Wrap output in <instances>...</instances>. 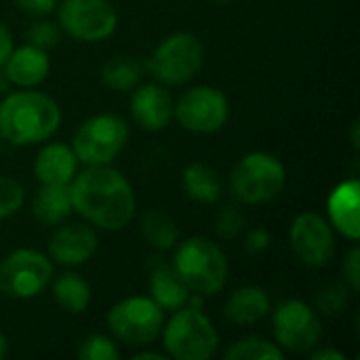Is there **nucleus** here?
<instances>
[{
	"label": "nucleus",
	"instance_id": "a878e982",
	"mask_svg": "<svg viewBox=\"0 0 360 360\" xmlns=\"http://www.w3.org/2000/svg\"><path fill=\"white\" fill-rule=\"evenodd\" d=\"M226 360H285V352L276 342H270L259 335H247L232 342L226 352Z\"/></svg>",
	"mask_w": 360,
	"mask_h": 360
},
{
	"label": "nucleus",
	"instance_id": "c756f323",
	"mask_svg": "<svg viewBox=\"0 0 360 360\" xmlns=\"http://www.w3.org/2000/svg\"><path fill=\"white\" fill-rule=\"evenodd\" d=\"M23 200H25L23 186L13 177L0 175V221L13 217L23 207Z\"/></svg>",
	"mask_w": 360,
	"mask_h": 360
},
{
	"label": "nucleus",
	"instance_id": "a211bd4d",
	"mask_svg": "<svg viewBox=\"0 0 360 360\" xmlns=\"http://www.w3.org/2000/svg\"><path fill=\"white\" fill-rule=\"evenodd\" d=\"M78 165L72 146L51 141L44 143L34 158V177L40 186H70L78 173Z\"/></svg>",
	"mask_w": 360,
	"mask_h": 360
},
{
	"label": "nucleus",
	"instance_id": "473e14b6",
	"mask_svg": "<svg viewBox=\"0 0 360 360\" xmlns=\"http://www.w3.org/2000/svg\"><path fill=\"white\" fill-rule=\"evenodd\" d=\"M270 243H272V234L266 228H253L245 234V251L253 257L266 253Z\"/></svg>",
	"mask_w": 360,
	"mask_h": 360
},
{
	"label": "nucleus",
	"instance_id": "b1692460",
	"mask_svg": "<svg viewBox=\"0 0 360 360\" xmlns=\"http://www.w3.org/2000/svg\"><path fill=\"white\" fill-rule=\"evenodd\" d=\"M53 283V297L68 314H82L91 306V285L76 272H63Z\"/></svg>",
	"mask_w": 360,
	"mask_h": 360
},
{
	"label": "nucleus",
	"instance_id": "72a5a7b5",
	"mask_svg": "<svg viewBox=\"0 0 360 360\" xmlns=\"http://www.w3.org/2000/svg\"><path fill=\"white\" fill-rule=\"evenodd\" d=\"M15 4L21 13L32 17H44L57 8V0H15Z\"/></svg>",
	"mask_w": 360,
	"mask_h": 360
},
{
	"label": "nucleus",
	"instance_id": "4c0bfd02",
	"mask_svg": "<svg viewBox=\"0 0 360 360\" xmlns=\"http://www.w3.org/2000/svg\"><path fill=\"white\" fill-rule=\"evenodd\" d=\"M359 120H354V122H352V133H350V135H352V146H354V148H359Z\"/></svg>",
	"mask_w": 360,
	"mask_h": 360
},
{
	"label": "nucleus",
	"instance_id": "393cba45",
	"mask_svg": "<svg viewBox=\"0 0 360 360\" xmlns=\"http://www.w3.org/2000/svg\"><path fill=\"white\" fill-rule=\"evenodd\" d=\"M143 76V63L135 57H114L101 68V82L116 91V93H129L133 91Z\"/></svg>",
	"mask_w": 360,
	"mask_h": 360
},
{
	"label": "nucleus",
	"instance_id": "0eeeda50",
	"mask_svg": "<svg viewBox=\"0 0 360 360\" xmlns=\"http://www.w3.org/2000/svg\"><path fill=\"white\" fill-rule=\"evenodd\" d=\"M105 321L118 342L131 348H143L160 338L165 310L150 295H131L114 304Z\"/></svg>",
	"mask_w": 360,
	"mask_h": 360
},
{
	"label": "nucleus",
	"instance_id": "aec40b11",
	"mask_svg": "<svg viewBox=\"0 0 360 360\" xmlns=\"http://www.w3.org/2000/svg\"><path fill=\"white\" fill-rule=\"evenodd\" d=\"M150 297L165 310L175 312L190 300V289L181 283L171 264L162 262V257H154L150 262V278H148Z\"/></svg>",
	"mask_w": 360,
	"mask_h": 360
},
{
	"label": "nucleus",
	"instance_id": "412c9836",
	"mask_svg": "<svg viewBox=\"0 0 360 360\" xmlns=\"http://www.w3.org/2000/svg\"><path fill=\"white\" fill-rule=\"evenodd\" d=\"M181 188L190 200L200 205H213L224 194V179L217 169L205 162H192L184 169Z\"/></svg>",
	"mask_w": 360,
	"mask_h": 360
},
{
	"label": "nucleus",
	"instance_id": "39448f33",
	"mask_svg": "<svg viewBox=\"0 0 360 360\" xmlns=\"http://www.w3.org/2000/svg\"><path fill=\"white\" fill-rule=\"evenodd\" d=\"M287 184L285 165L268 152H249L230 171V192L240 205L274 200Z\"/></svg>",
	"mask_w": 360,
	"mask_h": 360
},
{
	"label": "nucleus",
	"instance_id": "9b49d317",
	"mask_svg": "<svg viewBox=\"0 0 360 360\" xmlns=\"http://www.w3.org/2000/svg\"><path fill=\"white\" fill-rule=\"evenodd\" d=\"M272 333L283 352L308 354L323 340V323L310 304L302 300H287L274 310Z\"/></svg>",
	"mask_w": 360,
	"mask_h": 360
},
{
	"label": "nucleus",
	"instance_id": "f257e3e1",
	"mask_svg": "<svg viewBox=\"0 0 360 360\" xmlns=\"http://www.w3.org/2000/svg\"><path fill=\"white\" fill-rule=\"evenodd\" d=\"M70 194L74 211L99 230H124L137 215V198L131 181L110 165H93L76 173Z\"/></svg>",
	"mask_w": 360,
	"mask_h": 360
},
{
	"label": "nucleus",
	"instance_id": "20e7f679",
	"mask_svg": "<svg viewBox=\"0 0 360 360\" xmlns=\"http://www.w3.org/2000/svg\"><path fill=\"white\" fill-rule=\"evenodd\" d=\"M165 354L175 360H209L217 354L219 333L213 321L196 306H181L162 327Z\"/></svg>",
	"mask_w": 360,
	"mask_h": 360
},
{
	"label": "nucleus",
	"instance_id": "2eb2a0df",
	"mask_svg": "<svg viewBox=\"0 0 360 360\" xmlns=\"http://www.w3.org/2000/svg\"><path fill=\"white\" fill-rule=\"evenodd\" d=\"M99 240L95 230L84 221L57 228L49 238V257L61 266H82L97 253Z\"/></svg>",
	"mask_w": 360,
	"mask_h": 360
},
{
	"label": "nucleus",
	"instance_id": "6ab92c4d",
	"mask_svg": "<svg viewBox=\"0 0 360 360\" xmlns=\"http://www.w3.org/2000/svg\"><path fill=\"white\" fill-rule=\"evenodd\" d=\"M272 310V300L266 289L247 285L230 293L224 304V316L238 327H253L264 321Z\"/></svg>",
	"mask_w": 360,
	"mask_h": 360
},
{
	"label": "nucleus",
	"instance_id": "f03ea898",
	"mask_svg": "<svg viewBox=\"0 0 360 360\" xmlns=\"http://www.w3.org/2000/svg\"><path fill=\"white\" fill-rule=\"evenodd\" d=\"M59 103L40 91L21 89L0 99V139L11 146H36L49 141L61 127Z\"/></svg>",
	"mask_w": 360,
	"mask_h": 360
},
{
	"label": "nucleus",
	"instance_id": "58836bf2",
	"mask_svg": "<svg viewBox=\"0 0 360 360\" xmlns=\"http://www.w3.org/2000/svg\"><path fill=\"white\" fill-rule=\"evenodd\" d=\"M6 352H8V342H6V338L0 333V359H4Z\"/></svg>",
	"mask_w": 360,
	"mask_h": 360
},
{
	"label": "nucleus",
	"instance_id": "f3484780",
	"mask_svg": "<svg viewBox=\"0 0 360 360\" xmlns=\"http://www.w3.org/2000/svg\"><path fill=\"white\" fill-rule=\"evenodd\" d=\"M2 72L8 84H15L19 89H34L49 78L51 72L49 51L25 42L23 46L11 51L8 59L2 65Z\"/></svg>",
	"mask_w": 360,
	"mask_h": 360
},
{
	"label": "nucleus",
	"instance_id": "5701e85b",
	"mask_svg": "<svg viewBox=\"0 0 360 360\" xmlns=\"http://www.w3.org/2000/svg\"><path fill=\"white\" fill-rule=\"evenodd\" d=\"M139 230L146 243L156 251H171L179 243L177 221L165 209H146L139 219Z\"/></svg>",
	"mask_w": 360,
	"mask_h": 360
},
{
	"label": "nucleus",
	"instance_id": "ea45409f",
	"mask_svg": "<svg viewBox=\"0 0 360 360\" xmlns=\"http://www.w3.org/2000/svg\"><path fill=\"white\" fill-rule=\"evenodd\" d=\"M6 89H8V80H6V76H4V72L0 68V97L6 93Z\"/></svg>",
	"mask_w": 360,
	"mask_h": 360
},
{
	"label": "nucleus",
	"instance_id": "f8f14e48",
	"mask_svg": "<svg viewBox=\"0 0 360 360\" xmlns=\"http://www.w3.org/2000/svg\"><path fill=\"white\" fill-rule=\"evenodd\" d=\"M57 25L78 42H101L118 27V13L110 0H63Z\"/></svg>",
	"mask_w": 360,
	"mask_h": 360
},
{
	"label": "nucleus",
	"instance_id": "c9c22d12",
	"mask_svg": "<svg viewBox=\"0 0 360 360\" xmlns=\"http://www.w3.org/2000/svg\"><path fill=\"white\" fill-rule=\"evenodd\" d=\"M308 356L312 360H346V354L340 352V350H333V348H312L308 352Z\"/></svg>",
	"mask_w": 360,
	"mask_h": 360
},
{
	"label": "nucleus",
	"instance_id": "1a4fd4ad",
	"mask_svg": "<svg viewBox=\"0 0 360 360\" xmlns=\"http://www.w3.org/2000/svg\"><path fill=\"white\" fill-rule=\"evenodd\" d=\"M177 124L196 135H211L221 131L230 118V101L226 93L211 84L188 89L173 105Z\"/></svg>",
	"mask_w": 360,
	"mask_h": 360
},
{
	"label": "nucleus",
	"instance_id": "4be33fe9",
	"mask_svg": "<svg viewBox=\"0 0 360 360\" xmlns=\"http://www.w3.org/2000/svg\"><path fill=\"white\" fill-rule=\"evenodd\" d=\"M74 213L70 186H40L32 198V215L44 226H59Z\"/></svg>",
	"mask_w": 360,
	"mask_h": 360
},
{
	"label": "nucleus",
	"instance_id": "9d476101",
	"mask_svg": "<svg viewBox=\"0 0 360 360\" xmlns=\"http://www.w3.org/2000/svg\"><path fill=\"white\" fill-rule=\"evenodd\" d=\"M53 281V262L36 249H17L0 262V293L13 300H32Z\"/></svg>",
	"mask_w": 360,
	"mask_h": 360
},
{
	"label": "nucleus",
	"instance_id": "f704fd0d",
	"mask_svg": "<svg viewBox=\"0 0 360 360\" xmlns=\"http://www.w3.org/2000/svg\"><path fill=\"white\" fill-rule=\"evenodd\" d=\"M13 49H15V46H13V36H11V32L6 30V25L0 21V68H2L4 61L8 59V55H11Z\"/></svg>",
	"mask_w": 360,
	"mask_h": 360
},
{
	"label": "nucleus",
	"instance_id": "bb28decb",
	"mask_svg": "<svg viewBox=\"0 0 360 360\" xmlns=\"http://www.w3.org/2000/svg\"><path fill=\"white\" fill-rule=\"evenodd\" d=\"M350 295L352 291L344 281H331L316 291L314 310L323 316H338L348 308Z\"/></svg>",
	"mask_w": 360,
	"mask_h": 360
},
{
	"label": "nucleus",
	"instance_id": "423d86ee",
	"mask_svg": "<svg viewBox=\"0 0 360 360\" xmlns=\"http://www.w3.org/2000/svg\"><path fill=\"white\" fill-rule=\"evenodd\" d=\"M205 63V46L192 32L169 34L148 57V72L165 86L188 84Z\"/></svg>",
	"mask_w": 360,
	"mask_h": 360
},
{
	"label": "nucleus",
	"instance_id": "6e6552de",
	"mask_svg": "<svg viewBox=\"0 0 360 360\" xmlns=\"http://www.w3.org/2000/svg\"><path fill=\"white\" fill-rule=\"evenodd\" d=\"M129 141V124L118 114H95L86 118L72 137V150L78 162L112 165Z\"/></svg>",
	"mask_w": 360,
	"mask_h": 360
},
{
	"label": "nucleus",
	"instance_id": "4468645a",
	"mask_svg": "<svg viewBox=\"0 0 360 360\" xmlns=\"http://www.w3.org/2000/svg\"><path fill=\"white\" fill-rule=\"evenodd\" d=\"M173 95L160 82L137 84L131 95V114L133 120L150 133L165 131L173 120Z\"/></svg>",
	"mask_w": 360,
	"mask_h": 360
},
{
	"label": "nucleus",
	"instance_id": "ddd939ff",
	"mask_svg": "<svg viewBox=\"0 0 360 360\" xmlns=\"http://www.w3.org/2000/svg\"><path fill=\"white\" fill-rule=\"evenodd\" d=\"M293 255L310 270L325 268L335 255V230L321 213H300L289 228Z\"/></svg>",
	"mask_w": 360,
	"mask_h": 360
},
{
	"label": "nucleus",
	"instance_id": "cd10ccee",
	"mask_svg": "<svg viewBox=\"0 0 360 360\" xmlns=\"http://www.w3.org/2000/svg\"><path fill=\"white\" fill-rule=\"evenodd\" d=\"M247 230V217L238 205H224L215 217V232L221 240H238Z\"/></svg>",
	"mask_w": 360,
	"mask_h": 360
},
{
	"label": "nucleus",
	"instance_id": "2f4dec72",
	"mask_svg": "<svg viewBox=\"0 0 360 360\" xmlns=\"http://www.w3.org/2000/svg\"><path fill=\"white\" fill-rule=\"evenodd\" d=\"M342 274H344V283L350 287L352 293L360 291V249L354 245L348 253L346 259L342 264Z\"/></svg>",
	"mask_w": 360,
	"mask_h": 360
},
{
	"label": "nucleus",
	"instance_id": "e433bc0d",
	"mask_svg": "<svg viewBox=\"0 0 360 360\" xmlns=\"http://www.w3.org/2000/svg\"><path fill=\"white\" fill-rule=\"evenodd\" d=\"M133 360H169L167 354L162 352H150V350H141L137 354H133Z\"/></svg>",
	"mask_w": 360,
	"mask_h": 360
},
{
	"label": "nucleus",
	"instance_id": "dca6fc26",
	"mask_svg": "<svg viewBox=\"0 0 360 360\" xmlns=\"http://www.w3.org/2000/svg\"><path fill=\"white\" fill-rule=\"evenodd\" d=\"M327 219L335 232L356 243L360 238V181L356 177L340 181L327 196Z\"/></svg>",
	"mask_w": 360,
	"mask_h": 360
},
{
	"label": "nucleus",
	"instance_id": "7c9ffc66",
	"mask_svg": "<svg viewBox=\"0 0 360 360\" xmlns=\"http://www.w3.org/2000/svg\"><path fill=\"white\" fill-rule=\"evenodd\" d=\"M25 36H27V42H30V44L49 51V49H53V46H57V44L61 42L63 32H61V27H59L55 21L42 19V21L32 23Z\"/></svg>",
	"mask_w": 360,
	"mask_h": 360
},
{
	"label": "nucleus",
	"instance_id": "c85d7f7f",
	"mask_svg": "<svg viewBox=\"0 0 360 360\" xmlns=\"http://www.w3.org/2000/svg\"><path fill=\"white\" fill-rule=\"evenodd\" d=\"M78 359L80 360H118L120 359V350L116 346V342L108 335L101 333H93L86 335L80 346H78Z\"/></svg>",
	"mask_w": 360,
	"mask_h": 360
},
{
	"label": "nucleus",
	"instance_id": "7ed1b4c3",
	"mask_svg": "<svg viewBox=\"0 0 360 360\" xmlns=\"http://www.w3.org/2000/svg\"><path fill=\"white\" fill-rule=\"evenodd\" d=\"M171 266L190 293L200 297L217 295L228 283V257L224 249L207 236H192L177 243Z\"/></svg>",
	"mask_w": 360,
	"mask_h": 360
},
{
	"label": "nucleus",
	"instance_id": "a19ab883",
	"mask_svg": "<svg viewBox=\"0 0 360 360\" xmlns=\"http://www.w3.org/2000/svg\"><path fill=\"white\" fill-rule=\"evenodd\" d=\"M209 2H215V4H224V2H232V0H209Z\"/></svg>",
	"mask_w": 360,
	"mask_h": 360
}]
</instances>
